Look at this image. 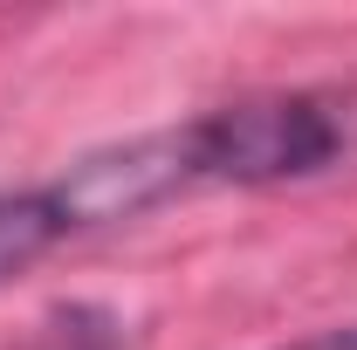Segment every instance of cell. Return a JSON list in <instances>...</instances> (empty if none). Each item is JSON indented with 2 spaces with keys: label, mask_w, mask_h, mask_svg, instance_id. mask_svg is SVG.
I'll return each mask as SVG.
<instances>
[{
  "label": "cell",
  "mask_w": 357,
  "mask_h": 350,
  "mask_svg": "<svg viewBox=\"0 0 357 350\" xmlns=\"http://www.w3.org/2000/svg\"><path fill=\"white\" fill-rule=\"evenodd\" d=\"M357 103L344 89H261L178 124L192 185H289L344 165Z\"/></svg>",
  "instance_id": "obj_1"
},
{
  "label": "cell",
  "mask_w": 357,
  "mask_h": 350,
  "mask_svg": "<svg viewBox=\"0 0 357 350\" xmlns=\"http://www.w3.org/2000/svg\"><path fill=\"white\" fill-rule=\"evenodd\" d=\"M42 192L55 199L62 227L83 234V227H103V220H137L151 206H165L178 192H192V178H185L178 131H151V137H131V144H110V151L76 158Z\"/></svg>",
  "instance_id": "obj_2"
},
{
  "label": "cell",
  "mask_w": 357,
  "mask_h": 350,
  "mask_svg": "<svg viewBox=\"0 0 357 350\" xmlns=\"http://www.w3.org/2000/svg\"><path fill=\"white\" fill-rule=\"evenodd\" d=\"M55 241H69V227H62V213L42 185L35 192H0V289L14 275H28Z\"/></svg>",
  "instance_id": "obj_3"
},
{
  "label": "cell",
  "mask_w": 357,
  "mask_h": 350,
  "mask_svg": "<svg viewBox=\"0 0 357 350\" xmlns=\"http://www.w3.org/2000/svg\"><path fill=\"white\" fill-rule=\"evenodd\" d=\"M289 350H357V330H330V337H310V344H289Z\"/></svg>",
  "instance_id": "obj_4"
}]
</instances>
